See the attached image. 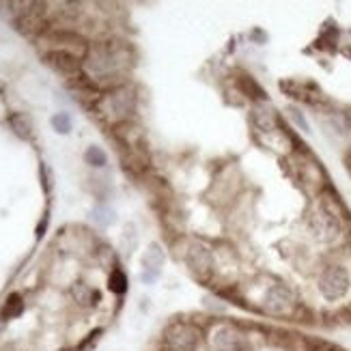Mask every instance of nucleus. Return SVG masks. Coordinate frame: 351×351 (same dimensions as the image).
Listing matches in <instances>:
<instances>
[{"mask_svg": "<svg viewBox=\"0 0 351 351\" xmlns=\"http://www.w3.org/2000/svg\"><path fill=\"white\" fill-rule=\"evenodd\" d=\"M130 65L128 50L117 43H97L82 60V69L95 80L114 78Z\"/></svg>", "mask_w": 351, "mask_h": 351, "instance_id": "f257e3e1", "label": "nucleus"}, {"mask_svg": "<svg viewBox=\"0 0 351 351\" xmlns=\"http://www.w3.org/2000/svg\"><path fill=\"white\" fill-rule=\"evenodd\" d=\"M136 106V95L130 86H114L108 93L97 99V110L104 119H108L110 123H121L125 121Z\"/></svg>", "mask_w": 351, "mask_h": 351, "instance_id": "f03ea898", "label": "nucleus"}, {"mask_svg": "<svg viewBox=\"0 0 351 351\" xmlns=\"http://www.w3.org/2000/svg\"><path fill=\"white\" fill-rule=\"evenodd\" d=\"M351 278L345 265H330L319 278V293L328 302H339L349 293Z\"/></svg>", "mask_w": 351, "mask_h": 351, "instance_id": "7ed1b4c3", "label": "nucleus"}, {"mask_svg": "<svg viewBox=\"0 0 351 351\" xmlns=\"http://www.w3.org/2000/svg\"><path fill=\"white\" fill-rule=\"evenodd\" d=\"M295 293L287 285H271L263 293L261 306L271 317H289L295 311Z\"/></svg>", "mask_w": 351, "mask_h": 351, "instance_id": "20e7f679", "label": "nucleus"}, {"mask_svg": "<svg viewBox=\"0 0 351 351\" xmlns=\"http://www.w3.org/2000/svg\"><path fill=\"white\" fill-rule=\"evenodd\" d=\"M207 343L211 351H243L246 334L233 324H216L207 334Z\"/></svg>", "mask_w": 351, "mask_h": 351, "instance_id": "39448f33", "label": "nucleus"}, {"mask_svg": "<svg viewBox=\"0 0 351 351\" xmlns=\"http://www.w3.org/2000/svg\"><path fill=\"white\" fill-rule=\"evenodd\" d=\"M311 231L319 241H334L341 235V220L328 205H317L311 211Z\"/></svg>", "mask_w": 351, "mask_h": 351, "instance_id": "423d86ee", "label": "nucleus"}, {"mask_svg": "<svg viewBox=\"0 0 351 351\" xmlns=\"http://www.w3.org/2000/svg\"><path fill=\"white\" fill-rule=\"evenodd\" d=\"M201 330L190 322H175L166 330V349L169 351H196L201 343Z\"/></svg>", "mask_w": 351, "mask_h": 351, "instance_id": "0eeeda50", "label": "nucleus"}, {"mask_svg": "<svg viewBox=\"0 0 351 351\" xmlns=\"http://www.w3.org/2000/svg\"><path fill=\"white\" fill-rule=\"evenodd\" d=\"M186 261H188L190 271L194 274L198 280H207L211 276V271H213V254H211V250L205 246V243H201V241L190 243Z\"/></svg>", "mask_w": 351, "mask_h": 351, "instance_id": "6e6552de", "label": "nucleus"}, {"mask_svg": "<svg viewBox=\"0 0 351 351\" xmlns=\"http://www.w3.org/2000/svg\"><path fill=\"white\" fill-rule=\"evenodd\" d=\"M50 43H54V50L56 52H65V54H71L75 58L84 60L86 54H88V45L86 41L75 35V33H69V30H56V33L50 35Z\"/></svg>", "mask_w": 351, "mask_h": 351, "instance_id": "1a4fd4ad", "label": "nucleus"}, {"mask_svg": "<svg viewBox=\"0 0 351 351\" xmlns=\"http://www.w3.org/2000/svg\"><path fill=\"white\" fill-rule=\"evenodd\" d=\"M45 60L58 71H63V73H75V71H80L82 69V63H80V58H75L71 54H65V52H56V50H50L48 54H45Z\"/></svg>", "mask_w": 351, "mask_h": 351, "instance_id": "9d476101", "label": "nucleus"}, {"mask_svg": "<svg viewBox=\"0 0 351 351\" xmlns=\"http://www.w3.org/2000/svg\"><path fill=\"white\" fill-rule=\"evenodd\" d=\"M252 119H254V125L263 132H271L274 123H276V117H274V110L269 108L267 104H258L254 106L252 110Z\"/></svg>", "mask_w": 351, "mask_h": 351, "instance_id": "9b49d317", "label": "nucleus"}, {"mask_svg": "<svg viewBox=\"0 0 351 351\" xmlns=\"http://www.w3.org/2000/svg\"><path fill=\"white\" fill-rule=\"evenodd\" d=\"M143 265L149 271H158L160 274V269L164 265V250H162L160 243H151V246L147 248V252L143 256Z\"/></svg>", "mask_w": 351, "mask_h": 351, "instance_id": "f8f14e48", "label": "nucleus"}, {"mask_svg": "<svg viewBox=\"0 0 351 351\" xmlns=\"http://www.w3.org/2000/svg\"><path fill=\"white\" fill-rule=\"evenodd\" d=\"M71 293H73V300L78 304H82V306H93V304L99 302V293L95 291V289H90L88 285H84V282L75 285Z\"/></svg>", "mask_w": 351, "mask_h": 351, "instance_id": "ddd939ff", "label": "nucleus"}, {"mask_svg": "<svg viewBox=\"0 0 351 351\" xmlns=\"http://www.w3.org/2000/svg\"><path fill=\"white\" fill-rule=\"evenodd\" d=\"M9 125L15 132V136H20L22 141H28L30 134H33V128H30V121L24 114H13L9 117Z\"/></svg>", "mask_w": 351, "mask_h": 351, "instance_id": "4468645a", "label": "nucleus"}, {"mask_svg": "<svg viewBox=\"0 0 351 351\" xmlns=\"http://www.w3.org/2000/svg\"><path fill=\"white\" fill-rule=\"evenodd\" d=\"M90 220H93L95 224H99V226H110L114 222V211L110 207H106V205H97L93 211H90Z\"/></svg>", "mask_w": 351, "mask_h": 351, "instance_id": "2eb2a0df", "label": "nucleus"}, {"mask_svg": "<svg viewBox=\"0 0 351 351\" xmlns=\"http://www.w3.org/2000/svg\"><path fill=\"white\" fill-rule=\"evenodd\" d=\"M84 162L88 166H97V169H101V166H106V162H108V156H106V151L101 147H88L86 154H84Z\"/></svg>", "mask_w": 351, "mask_h": 351, "instance_id": "dca6fc26", "label": "nucleus"}, {"mask_svg": "<svg viewBox=\"0 0 351 351\" xmlns=\"http://www.w3.org/2000/svg\"><path fill=\"white\" fill-rule=\"evenodd\" d=\"M24 311V302L18 293H13L9 295L7 304H5V308H3V317L5 319H13V317H18L20 313Z\"/></svg>", "mask_w": 351, "mask_h": 351, "instance_id": "f3484780", "label": "nucleus"}, {"mask_svg": "<svg viewBox=\"0 0 351 351\" xmlns=\"http://www.w3.org/2000/svg\"><path fill=\"white\" fill-rule=\"evenodd\" d=\"M108 287H110V291H114L117 295L121 293H125L128 291V276L121 269H114L110 274V280H108Z\"/></svg>", "mask_w": 351, "mask_h": 351, "instance_id": "a211bd4d", "label": "nucleus"}, {"mask_svg": "<svg viewBox=\"0 0 351 351\" xmlns=\"http://www.w3.org/2000/svg\"><path fill=\"white\" fill-rule=\"evenodd\" d=\"M52 128L58 134H69L71 132V117L67 112H58L52 117Z\"/></svg>", "mask_w": 351, "mask_h": 351, "instance_id": "6ab92c4d", "label": "nucleus"}, {"mask_svg": "<svg viewBox=\"0 0 351 351\" xmlns=\"http://www.w3.org/2000/svg\"><path fill=\"white\" fill-rule=\"evenodd\" d=\"M289 114H291V119L295 121V123H298L304 132H311V130H308V123H306V119H304V117L300 114V110L291 108V110H289Z\"/></svg>", "mask_w": 351, "mask_h": 351, "instance_id": "aec40b11", "label": "nucleus"}]
</instances>
